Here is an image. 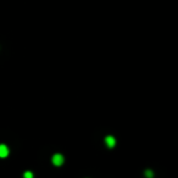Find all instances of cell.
Returning <instances> with one entry per match:
<instances>
[{
  "mask_svg": "<svg viewBox=\"0 0 178 178\" xmlns=\"http://www.w3.org/2000/svg\"><path fill=\"white\" fill-rule=\"evenodd\" d=\"M23 178H34V175L32 171H26L23 173Z\"/></svg>",
  "mask_w": 178,
  "mask_h": 178,
  "instance_id": "obj_4",
  "label": "cell"
},
{
  "mask_svg": "<svg viewBox=\"0 0 178 178\" xmlns=\"http://www.w3.org/2000/svg\"><path fill=\"white\" fill-rule=\"evenodd\" d=\"M105 144H106L107 148L112 149L116 145V139L113 138L112 135H106V137H105Z\"/></svg>",
  "mask_w": 178,
  "mask_h": 178,
  "instance_id": "obj_2",
  "label": "cell"
},
{
  "mask_svg": "<svg viewBox=\"0 0 178 178\" xmlns=\"http://www.w3.org/2000/svg\"><path fill=\"white\" fill-rule=\"evenodd\" d=\"M144 175H145V177H147V178H153L154 177V172L151 170H145Z\"/></svg>",
  "mask_w": 178,
  "mask_h": 178,
  "instance_id": "obj_5",
  "label": "cell"
},
{
  "mask_svg": "<svg viewBox=\"0 0 178 178\" xmlns=\"http://www.w3.org/2000/svg\"><path fill=\"white\" fill-rule=\"evenodd\" d=\"M9 155V148L5 144H0V157L4 159Z\"/></svg>",
  "mask_w": 178,
  "mask_h": 178,
  "instance_id": "obj_3",
  "label": "cell"
},
{
  "mask_svg": "<svg viewBox=\"0 0 178 178\" xmlns=\"http://www.w3.org/2000/svg\"><path fill=\"white\" fill-rule=\"evenodd\" d=\"M51 161H53V163L55 166H61L62 163H63V161H65V159H63V155H61V154H55L54 156L51 157Z\"/></svg>",
  "mask_w": 178,
  "mask_h": 178,
  "instance_id": "obj_1",
  "label": "cell"
}]
</instances>
